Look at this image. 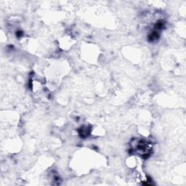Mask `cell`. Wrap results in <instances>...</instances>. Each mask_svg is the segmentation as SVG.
I'll return each mask as SVG.
<instances>
[{"instance_id":"1","label":"cell","mask_w":186,"mask_h":186,"mask_svg":"<svg viewBox=\"0 0 186 186\" xmlns=\"http://www.w3.org/2000/svg\"><path fill=\"white\" fill-rule=\"evenodd\" d=\"M89 133H90V132H89V129H88L87 127H81L80 131H79V134H81V136L86 137V136H88Z\"/></svg>"}]
</instances>
